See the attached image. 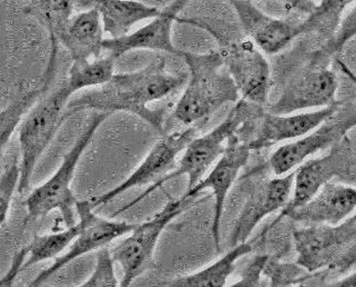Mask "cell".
<instances>
[{
	"label": "cell",
	"mask_w": 356,
	"mask_h": 287,
	"mask_svg": "<svg viewBox=\"0 0 356 287\" xmlns=\"http://www.w3.org/2000/svg\"><path fill=\"white\" fill-rule=\"evenodd\" d=\"M356 217L337 225H310L293 231L296 264L307 273H344L355 265Z\"/></svg>",
	"instance_id": "cell-4"
},
{
	"label": "cell",
	"mask_w": 356,
	"mask_h": 287,
	"mask_svg": "<svg viewBox=\"0 0 356 287\" xmlns=\"http://www.w3.org/2000/svg\"><path fill=\"white\" fill-rule=\"evenodd\" d=\"M76 213L80 223V231L77 236L72 240L68 249L63 254L56 257L55 262L39 274L29 286H42L50 277L60 272L70 263L91 251H98L108 244L113 243V240L124 238L137 225L100 217L93 213L88 201H78L76 204Z\"/></svg>",
	"instance_id": "cell-9"
},
{
	"label": "cell",
	"mask_w": 356,
	"mask_h": 287,
	"mask_svg": "<svg viewBox=\"0 0 356 287\" xmlns=\"http://www.w3.org/2000/svg\"><path fill=\"white\" fill-rule=\"evenodd\" d=\"M217 40L225 68L242 100L255 105H266L271 86V70L264 54L250 39L231 42Z\"/></svg>",
	"instance_id": "cell-10"
},
{
	"label": "cell",
	"mask_w": 356,
	"mask_h": 287,
	"mask_svg": "<svg viewBox=\"0 0 356 287\" xmlns=\"http://www.w3.org/2000/svg\"><path fill=\"white\" fill-rule=\"evenodd\" d=\"M354 0H321L320 5H315L305 22L300 24L302 33L310 31L331 33L340 24L343 11Z\"/></svg>",
	"instance_id": "cell-27"
},
{
	"label": "cell",
	"mask_w": 356,
	"mask_h": 287,
	"mask_svg": "<svg viewBox=\"0 0 356 287\" xmlns=\"http://www.w3.org/2000/svg\"><path fill=\"white\" fill-rule=\"evenodd\" d=\"M93 8L102 18L104 33L119 38L143 20H152L161 9L138 0H76V8Z\"/></svg>",
	"instance_id": "cell-20"
},
{
	"label": "cell",
	"mask_w": 356,
	"mask_h": 287,
	"mask_svg": "<svg viewBox=\"0 0 356 287\" xmlns=\"http://www.w3.org/2000/svg\"><path fill=\"white\" fill-rule=\"evenodd\" d=\"M76 0H29L26 11L36 17L49 33L51 54L44 75L54 77L57 66L59 38L74 16Z\"/></svg>",
	"instance_id": "cell-22"
},
{
	"label": "cell",
	"mask_w": 356,
	"mask_h": 287,
	"mask_svg": "<svg viewBox=\"0 0 356 287\" xmlns=\"http://www.w3.org/2000/svg\"><path fill=\"white\" fill-rule=\"evenodd\" d=\"M356 208V189L353 184L330 182L300 208L290 210L288 217L303 226L337 225L353 215Z\"/></svg>",
	"instance_id": "cell-18"
},
{
	"label": "cell",
	"mask_w": 356,
	"mask_h": 287,
	"mask_svg": "<svg viewBox=\"0 0 356 287\" xmlns=\"http://www.w3.org/2000/svg\"><path fill=\"white\" fill-rule=\"evenodd\" d=\"M195 136V130L188 127L186 130L165 134L159 141L154 144L145 160L138 166L136 171L127 180L119 185L110 189L107 193L89 199V205L92 210L104 206L121 194L129 191L131 188L154 184L161 177L168 174L176 166L177 158L182 153Z\"/></svg>",
	"instance_id": "cell-13"
},
{
	"label": "cell",
	"mask_w": 356,
	"mask_h": 287,
	"mask_svg": "<svg viewBox=\"0 0 356 287\" xmlns=\"http://www.w3.org/2000/svg\"><path fill=\"white\" fill-rule=\"evenodd\" d=\"M179 57L189 68L186 87L173 111V117L179 123L192 126L210 118L229 102L240 100L219 50L206 54L181 50Z\"/></svg>",
	"instance_id": "cell-2"
},
{
	"label": "cell",
	"mask_w": 356,
	"mask_h": 287,
	"mask_svg": "<svg viewBox=\"0 0 356 287\" xmlns=\"http://www.w3.org/2000/svg\"><path fill=\"white\" fill-rule=\"evenodd\" d=\"M19 163L15 160L0 177V226H3L8 218L11 202L19 183Z\"/></svg>",
	"instance_id": "cell-31"
},
{
	"label": "cell",
	"mask_w": 356,
	"mask_h": 287,
	"mask_svg": "<svg viewBox=\"0 0 356 287\" xmlns=\"http://www.w3.org/2000/svg\"><path fill=\"white\" fill-rule=\"evenodd\" d=\"M109 114L96 113L91 118L74 146L63 156L60 166L44 184L35 188L26 199L28 221H36L54 210L60 214L65 226H72L76 222V204L78 199L72 189V183L77 171L78 164L88 148L97 130L109 117Z\"/></svg>",
	"instance_id": "cell-6"
},
{
	"label": "cell",
	"mask_w": 356,
	"mask_h": 287,
	"mask_svg": "<svg viewBox=\"0 0 356 287\" xmlns=\"http://www.w3.org/2000/svg\"><path fill=\"white\" fill-rule=\"evenodd\" d=\"M189 1L173 0L170 5L161 9L160 15L134 33H127L119 38H104L102 49L115 61L121 56L139 49L180 55L181 50L173 44V25L178 20L180 11Z\"/></svg>",
	"instance_id": "cell-16"
},
{
	"label": "cell",
	"mask_w": 356,
	"mask_h": 287,
	"mask_svg": "<svg viewBox=\"0 0 356 287\" xmlns=\"http://www.w3.org/2000/svg\"><path fill=\"white\" fill-rule=\"evenodd\" d=\"M83 287H117L120 282L117 279L115 271V260L111 251L108 247H102L97 251L96 265L90 277L86 279Z\"/></svg>",
	"instance_id": "cell-30"
},
{
	"label": "cell",
	"mask_w": 356,
	"mask_h": 287,
	"mask_svg": "<svg viewBox=\"0 0 356 287\" xmlns=\"http://www.w3.org/2000/svg\"><path fill=\"white\" fill-rule=\"evenodd\" d=\"M329 149L327 154L305 160L296 167L290 201L268 228L279 223L290 210L309 202L327 183L335 178L353 182L355 178V147L353 141L348 135L346 136Z\"/></svg>",
	"instance_id": "cell-8"
},
{
	"label": "cell",
	"mask_w": 356,
	"mask_h": 287,
	"mask_svg": "<svg viewBox=\"0 0 356 287\" xmlns=\"http://www.w3.org/2000/svg\"><path fill=\"white\" fill-rule=\"evenodd\" d=\"M104 31L96 9L89 8L74 15L61 33L59 44L66 48L72 63L99 59L104 53Z\"/></svg>",
	"instance_id": "cell-21"
},
{
	"label": "cell",
	"mask_w": 356,
	"mask_h": 287,
	"mask_svg": "<svg viewBox=\"0 0 356 287\" xmlns=\"http://www.w3.org/2000/svg\"><path fill=\"white\" fill-rule=\"evenodd\" d=\"M252 244L249 242L232 246L230 251L225 253L221 258L212 263L207 267L195 273L176 277L160 286L170 287H223L227 285V279L236 270V264L241 257L252 251Z\"/></svg>",
	"instance_id": "cell-23"
},
{
	"label": "cell",
	"mask_w": 356,
	"mask_h": 287,
	"mask_svg": "<svg viewBox=\"0 0 356 287\" xmlns=\"http://www.w3.org/2000/svg\"><path fill=\"white\" fill-rule=\"evenodd\" d=\"M227 1L236 10L244 33L266 55H275L282 52L296 37L302 35L300 24L268 16L251 0Z\"/></svg>",
	"instance_id": "cell-17"
},
{
	"label": "cell",
	"mask_w": 356,
	"mask_h": 287,
	"mask_svg": "<svg viewBox=\"0 0 356 287\" xmlns=\"http://www.w3.org/2000/svg\"><path fill=\"white\" fill-rule=\"evenodd\" d=\"M277 1H281V3L290 6L296 10L307 13V14H310L311 11L314 9L315 5H316L312 0H277Z\"/></svg>",
	"instance_id": "cell-34"
},
{
	"label": "cell",
	"mask_w": 356,
	"mask_h": 287,
	"mask_svg": "<svg viewBox=\"0 0 356 287\" xmlns=\"http://www.w3.org/2000/svg\"><path fill=\"white\" fill-rule=\"evenodd\" d=\"M355 9H352L348 16L337 26L334 36L332 37L331 40L318 54H315L313 64L325 66L322 63H326L332 57H335L342 52L343 48L346 47V45L355 36Z\"/></svg>",
	"instance_id": "cell-29"
},
{
	"label": "cell",
	"mask_w": 356,
	"mask_h": 287,
	"mask_svg": "<svg viewBox=\"0 0 356 287\" xmlns=\"http://www.w3.org/2000/svg\"><path fill=\"white\" fill-rule=\"evenodd\" d=\"M294 174L296 169L282 176H275L251 195L233 228L231 246L247 242L261 221L288 204L292 195Z\"/></svg>",
	"instance_id": "cell-19"
},
{
	"label": "cell",
	"mask_w": 356,
	"mask_h": 287,
	"mask_svg": "<svg viewBox=\"0 0 356 287\" xmlns=\"http://www.w3.org/2000/svg\"><path fill=\"white\" fill-rule=\"evenodd\" d=\"M49 85L42 82V85L27 91L25 95L3 108V111H0V152H3L8 145L28 111L48 91Z\"/></svg>",
	"instance_id": "cell-26"
},
{
	"label": "cell",
	"mask_w": 356,
	"mask_h": 287,
	"mask_svg": "<svg viewBox=\"0 0 356 287\" xmlns=\"http://www.w3.org/2000/svg\"><path fill=\"white\" fill-rule=\"evenodd\" d=\"M80 231V223L60 229L49 234L36 235L31 243L26 245L25 263L22 264V272L37 265L39 263L56 258L68 249L72 240Z\"/></svg>",
	"instance_id": "cell-24"
},
{
	"label": "cell",
	"mask_w": 356,
	"mask_h": 287,
	"mask_svg": "<svg viewBox=\"0 0 356 287\" xmlns=\"http://www.w3.org/2000/svg\"><path fill=\"white\" fill-rule=\"evenodd\" d=\"M337 102L327 107L312 111L275 114L264 111L253 126L252 135L247 141L251 150H262L283 141H291L312 132L327 119L331 118L339 109Z\"/></svg>",
	"instance_id": "cell-15"
},
{
	"label": "cell",
	"mask_w": 356,
	"mask_h": 287,
	"mask_svg": "<svg viewBox=\"0 0 356 287\" xmlns=\"http://www.w3.org/2000/svg\"><path fill=\"white\" fill-rule=\"evenodd\" d=\"M72 91L63 82L50 94L42 96L28 111L19 125L20 177L17 192L25 194L31 187V178L39 160L69 118L67 105Z\"/></svg>",
	"instance_id": "cell-5"
},
{
	"label": "cell",
	"mask_w": 356,
	"mask_h": 287,
	"mask_svg": "<svg viewBox=\"0 0 356 287\" xmlns=\"http://www.w3.org/2000/svg\"><path fill=\"white\" fill-rule=\"evenodd\" d=\"M251 149L247 141L238 137V134L233 135L227 141L225 152L219 160L213 164L208 174L182 195L184 199H195L203 191L210 189L214 197V213L212 221V238L214 246L219 251L221 249V223H222L223 210L227 194L233 184L238 180L240 171L249 162Z\"/></svg>",
	"instance_id": "cell-11"
},
{
	"label": "cell",
	"mask_w": 356,
	"mask_h": 287,
	"mask_svg": "<svg viewBox=\"0 0 356 287\" xmlns=\"http://www.w3.org/2000/svg\"><path fill=\"white\" fill-rule=\"evenodd\" d=\"M268 255H257L252 261L244 267L241 277L238 282L233 283V287H255L261 286V279L264 277V266L268 261Z\"/></svg>",
	"instance_id": "cell-32"
},
{
	"label": "cell",
	"mask_w": 356,
	"mask_h": 287,
	"mask_svg": "<svg viewBox=\"0 0 356 287\" xmlns=\"http://www.w3.org/2000/svg\"><path fill=\"white\" fill-rule=\"evenodd\" d=\"M264 113V106L255 105L245 100H238L236 105L233 106L230 113L227 114L225 121L220 123L217 127L210 130L204 135L195 136L188 143L184 150L182 156L179 160L178 165L175 166L173 171H169L160 180L151 184L140 196L134 199L129 204L115 212V215L124 213L134 205L141 202L143 199L150 196L158 188L162 187L165 183L177 180L179 177H188L186 191L191 189L193 186L202 180V177L208 173L213 164L219 160L220 156L225 152L227 141L233 135L238 134L251 119L260 116Z\"/></svg>",
	"instance_id": "cell-3"
},
{
	"label": "cell",
	"mask_w": 356,
	"mask_h": 287,
	"mask_svg": "<svg viewBox=\"0 0 356 287\" xmlns=\"http://www.w3.org/2000/svg\"><path fill=\"white\" fill-rule=\"evenodd\" d=\"M186 75L168 72L165 59H158L143 70L115 74L108 83L69 100L67 113L70 117L83 111L109 115L126 111L163 133L165 108L151 109L149 105L170 96L186 84Z\"/></svg>",
	"instance_id": "cell-1"
},
{
	"label": "cell",
	"mask_w": 356,
	"mask_h": 287,
	"mask_svg": "<svg viewBox=\"0 0 356 287\" xmlns=\"http://www.w3.org/2000/svg\"><path fill=\"white\" fill-rule=\"evenodd\" d=\"M25 260L26 251L25 249L22 247V249L15 255L14 260H13V263H11L8 272L0 279V287L14 286L17 277L22 272V264L25 263Z\"/></svg>",
	"instance_id": "cell-33"
},
{
	"label": "cell",
	"mask_w": 356,
	"mask_h": 287,
	"mask_svg": "<svg viewBox=\"0 0 356 287\" xmlns=\"http://www.w3.org/2000/svg\"><path fill=\"white\" fill-rule=\"evenodd\" d=\"M339 78L326 66L311 64V68L283 91L268 113L275 115L320 109L333 105L337 100Z\"/></svg>",
	"instance_id": "cell-14"
},
{
	"label": "cell",
	"mask_w": 356,
	"mask_h": 287,
	"mask_svg": "<svg viewBox=\"0 0 356 287\" xmlns=\"http://www.w3.org/2000/svg\"><path fill=\"white\" fill-rule=\"evenodd\" d=\"M310 273L296 263H283L277 257L268 256L264 270V277L270 281V286L305 285Z\"/></svg>",
	"instance_id": "cell-28"
},
{
	"label": "cell",
	"mask_w": 356,
	"mask_h": 287,
	"mask_svg": "<svg viewBox=\"0 0 356 287\" xmlns=\"http://www.w3.org/2000/svg\"><path fill=\"white\" fill-rule=\"evenodd\" d=\"M340 109L310 133L289 141L274 150L268 160V165L273 174L275 176L288 174L312 157L313 155L331 148L348 136V132L356 124L355 111L351 108L346 113H340Z\"/></svg>",
	"instance_id": "cell-12"
},
{
	"label": "cell",
	"mask_w": 356,
	"mask_h": 287,
	"mask_svg": "<svg viewBox=\"0 0 356 287\" xmlns=\"http://www.w3.org/2000/svg\"><path fill=\"white\" fill-rule=\"evenodd\" d=\"M195 204V199L182 196L170 201L150 219L137 224L120 243L110 249L115 263H118L122 270L120 286H130L150 266L165 227Z\"/></svg>",
	"instance_id": "cell-7"
},
{
	"label": "cell",
	"mask_w": 356,
	"mask_h": 287,
	"mask_svg": "<svg viewBox=\"0 0 356 287\" xmlns=\"http://www.w3.org/2000/svg\"><path fill=\"white\" fill-rule=\"evenodd\" d=\"M326 286H346L354 287L356 286V273L350 274L348 277H343L342 279H337L331 283H326Z\"/></svg>",
	"instance_id": "cell-35"
},
{
	"label": "cell",
	"mask_w": 356,
	"mask_h": 287,
	"mask_svg": "<svg viewBox=\"0 0 356 287\" xmlns=\"http://www.w3.org/2000/svg\"><path fill=\"white\" fill-rule=\"evenodd\" d=\"M115 59L107 55L81 63H72L68 78L65 80L72 95L108 83L115 75Z\"/></svg>",
	"instance_id": "cell-25"
}]
</instances>
